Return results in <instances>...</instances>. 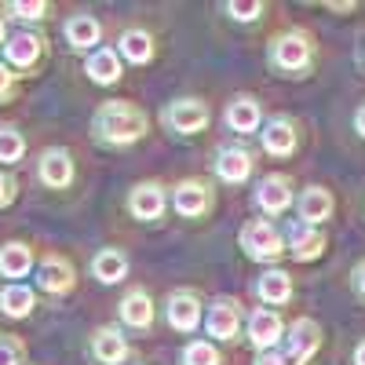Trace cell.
Listing matches in <instances>:
<instances>
[{
    "instance_id": "obj_22",
    "label": "cell",
    "mask_w": 365,
    "mask_h": 365,
    "mask_svg": "<svg viewBox=\"0 0 365 365\" xmlns=\"http://www.w3.org/2000/svg\"><path fill=\"white\" fill-rule=\"evenodd\" d=\"M252 292H256V299L263 303V307H270V311L285 307V303L292 299V278H289V270H282V267H267L259 278H256Z\"/></svg>"
},
{
    "instance_id": "obj_16",
    "label": "cell",
    "mask_w": 365,
    "mask_h": 365,
    "mask_svg": "<svg viewBox=\"0 0 365 365\" xmlns=\"http://www.w3.org/2000/svg\"><path fill=\"white\" fill-rule=\"evenodd\" d=\"M88 354L96 365H125L132 347L125 340V329H117V325H99L96 332H91V340H88Z\"/></svg>"
},
{
    "instance_id": "obj_21",
    "label": "cell",
    "mask_w": 365,
    "mask_h": 365,
    "mask_svg": "<svg viewBox=\"0 0 365 365\" xmlns=\"http://www.w3.org/2000/svg\"><path fill=\"white\" fill-rule=\"evenodd\" d=\"M223 125L237 135H252L263 128V106L256 96H234L223 110Z\"/></svg>"
},
{
    "instance_id": "obj_11",
    "label": "cell",
    "mask_w": 365,
    "mask_h": 365,
    "mask_svg": "<svg viewBox=\"0 0 365 365\" xmlns=\"http://www.w3.org/2000/svg\"><path fill=\"white\" fill-rule=\"evenodd\" d=\"M245 336H249V344L256 347V354H267V351H274V347H282V340H285V322H282L278 311L256 307V311H249V318H245Z\"/></svg>"
},
{
    "instance_id": "obj_8",
    "label": "cell",
    "mask_w": 365,
    "mask_h": 365,
    "mask_svg": "<svg viewBox=\"0 0 365 365\" xmlns=\"http://www.w3.org/2000/svg\"><path fill=\"white\" fill-rule=\"evenodd\" d=\"M241 318H245V307L234 296H216L205 307V332L216 344H230L241 332Z\"/></svg>"
},
{
    "instance_id": "obj_36",
    "label": "cell",
    "mask_w": 365,
    "mask_h": 365,
    "mask_svg": "<svg viewBox=\"0 0 365 365\" xmlns=\"http://www.w3.org/2000/svg\"><path fill=\"white\" fill-rule=\"evenodd\" d=\"M351 289H354L358 299H365V259L354 263V270H351Z\"/></svg>"
},
{
    "instance_id": "obj_33",
    "label": "cell",
    "mask_w": 365,
    "mask_h": 365,
    "mask_svg": "<svg viewBox=\"0 0 365 365\" xmlns=\"http://www.w3.org/2000/svg\"><path fill=\"white\" fill-rule=\"evenodd\" d=\"M22 358H26L22 340H15V336H0V365H22Z\"/></svg>"
},
{
    "instance_id": "obj_35",
    "label": "cell",
    "mask_w": 365,
    "mask_h": 365,
    "mask_svg": "<svg viewBox=\"0 0 365 365\" xmlns=\"http://www.w3.org/2000/svg\"><path fill=\"white\" fill-rule=\"evenodd\" d=\"M15 190H19L15 179H11L8 172H0V208H8V205L15 201Z\"/></svg>"
},
{
    "instance_id": "obj_13",
    "label": "cell",
    "mask_w": 365,
    "mask_h": 365,
    "mask_svg": "<svg viewBox=\"0 0 365 365\" xmlns=\"http://www.w3.org/2000/svg\"><path fill=\"white\" fill-rule=\"evenodd\" d=\"M168 208V190L165 182L158 179H146V182H135L132 194H128V212L139 220V223H158Z\"/></svg>"
},
{
    "instance_id": "obj_32",
    "label": "cell",
    "mask_w": 365,
    "mask_h": 365,
    "mask_svg": "<svg viewBox=\"0 0 365 365\" xmlns=\"http://www.w3.org/2000/svg\"><path fill=\"white\" fill-rule=\"evenodd\" d=\"M8 15L22 19V22H44L48 19V4H44V0H11Z\"/></svg>"
},
{
    "instance_id": "obj_17",
    "label": "cell",
    "mask_w": 365,
    "mask_h": 365,
    "mask_svg": "<svg viewBox=\"0 0 365 365\" xmlns=\"http://www.w3.org/2000/svg\"><path fill=\"white\" fill-rule=\"evenodd\" d=\"M44 48H48V41L37 34V29H22V34L8 37V44H4V63H8L11 70L26 73V70H34L41 58H44Z\"/></svg>"
},
{
    "instance_id": "obj_3",
    "label": "cell",
    "mask_w": 365,
    "mask_h": 365,
    "mask_svg": "<svg viewBox=\"0 0 365 365\" xmlns=\"http://www.w3.org/2000/svg\"><path fill=\"white\" fill-rule=\"evenodd\" d=\"M237 245L245 249V256L252 263H263V267H274L289 249H285V234L274 227V220H249L237 234Z\"/></svg>"
},
{
    "instance_id": "obj_18",
    "label": "cell",
    "mask_w": 365,
    "mask_h": 365,
    "mask_svg": "<svg viewBox=\"0 0 365 365\" xmlns=\"http://www.w3.org/2000/svg\"><path fill=\"white\" fill-rule=\"evenodd\" d=\"M73 154L66 146H48L41 161H37V179L44 182L48 190H66L70 182H73Z\"/></svg>"
},
{
    "instance_id": "obj_1",
    "label": "cell",
    "mask_w": 365,
    "mask_h": 365,
    "mask_svg": "<svg viewBox=\"0 0 365 365\" xmlns=\"http://www.w3.org/2000/svg\"><path fill=\"white\" fill-rule=\"evenodd\" d=\"M146 132H150V113L135 103H125V99L103 103L96 110V117H91V135H96V143H103L110 150L135 146Z\"/></svg>"
},
{
    "instance_id": "obj_4",
    "label": "cell",
    "mask_w": 365,
    "mask_h": 365,
    "mask_svg": "<svg viewBox=\"0 0 365 365\" xmlns=\"http://www.w3.org/2000/svg\"><path fill=\"white\" fill-rule=\"evenodd\" d=\"M208 120H212V110L205 99L197 96H182V99H172L165 103L161 110V125L175 135H201L208 128Z\"/></svg>"
},
{
    "instance_id": "obj_25",
    "label": "cell",
    "mask_w": 365,
    "mask_h": 365,
    "mask_svg": "<svg viewBox=\"0 0 365 365\" xmlns=\"http://www.w3.org/2000/svg\"><path fill=\"white\" fill-rule=\"evenodd\" d=\"M117 55L125 58V63H132V66H146L150 58H154V37H150L146 29L132 26V29H125V34H120Z\"/></svg>"
},
{
    "instance_id": "obj_39",
    "label": "cell",
    "mask_w": 365,
    "mask_h": 365,
    "mask_svg": "<svg viewBox=\"0 0 365 365\" xmlns=\"http://www.w3.org/2000/svg\"><path fill=\"white\" fill-rule=\"evenodd\" d=\"M354 365H365V340L354 347Z\"/></svg>"
},
{
    "instance_id": "obj_19",
    "label": "cell",
    "mask_w": 365,
    "mask_h": 365,
    "mask_svg": "<svg viewBox=\"0 0 365 365\" xmlns=\"http://www.w3.org/2000/svg\"><path fill=\"white\" fill-rule=\"evenodd\" d=\"M117 318H120V325L132 329V332H150V329H154V299H150V292L143 285L128 289L125 299L117 303Z\"/></svg>"
},
{
    "instance_id": "obj_9",
    "label": "cell",
    "mask_w": 365,
    "mask_h": 365,
    "mask_svg": "<svg viewBox=\"0 0 365 365\" xmlns=\"http://www.w3.org/2000/svg\"><path fill=\"white\" fill-rule=\"evenodd\" d=\"M212 205H216V194H212V182L201 179V175L179 179L175 187H172V208L179 212L182 220H201V216H208Z\"/></svg>"
},
{
    "instance_id": "obj_20",
    "label": "cell",
    "mask_w": 365,
    "mask_h": 365,
    "mask_svg": "<svg viewBox=\"0 0 365 365\" xmlns=\"http://www.w3.org/2000/svg\"><path fill=\"white\" fill-rule=\"evenodd\" d=\"M332 212H336V201H332V194H329L325 187L311 182V187L299 190V197H296V220H299V223L322 227V223L332 220Z\"/></svg>"
},
{
    "instance_id": "obj_27",
    "label": "cell",
    "mask_w": 365,
    "mask_h": 365,
    "mask_svg": "<svg viewBox=\"0 0 365 365\" xmlns=\"http://www.w3.org/2000/svg\"><path fill=\"white\" fill-rule=\"evenodd\" d=\"M37 307V292L29 289V285H4L0 289V314H8V318H29Z\"/></svg>"
},
{
    "instance_id": "obj_26",
    "label": "cell",
    "mask_w": 365,
    "mask_h": 365,
    "mask_svg": "<svg viewBox=\"0 0 365 365\" xmlns=\"http://www.w3.org/2000/svg\"><path fill=\"white\" fill-rule=\"evenodd\" d=\"M91 274L103 282V285H117L128 278V256L120 249H99L96 259H91Z\"/></svg>"
},
{
    "instance_id": "obj_7",
    "label": "cell",
    "mask_w": 365,
    "mask_h": 365,
    "mask_svg": "<svg viewBox=\"0 0 365 365\" xmlns=\"http://www.w3.org/2000/svg\"><path fill=\"white\" fill-rule=\"evenodd\" d=\"M256 208L263 212V220H274V216H285V212L296 205V190H292V175L285 172H270L256 182V194H252Z\"/></svg>"
},
{
    "instance_id": "obj_31",
    "label": "cell",
    "mask_w": 365,
    "mask_h": 365,
    "mask_svg": "<svg viewBox=\"0 0 365 365\" xmlns=\"http://www.w3.org/2000/svg\"><path fill=\"white\" fill-rule=\"evenodd\" d=\"M223 11H227L234 22H256V19L267 11V4H263V0H227Z\"/></svg>"
},
{
    "instance_id": "obj_23",
    "label": "cell",
    "mask_w": 365,
    "mask_h": 365,
    "mask_svg": "<svg viewBox=\"0 0 365 365\" xmlns=\"http://www.w3.org/2000/svg\"><path fill=\"white\" fill-rule=\"evenodd\" d=\"M63 34H66V44L73 48V51H96V48H103L99 41H103V22L96 19V15H70L66 19V26H63Z\"/></svg>"
},
{
    "instance_id": "obj_29",
    "label": "cell",
    "mask_w": 365,
    "mask_h": 365,
    "mask_svg": "<svg viewBox=\"0 0 365 365\" xmlns=\"http://www.w3.org/2000/svg\"><path fill=\"white\" fill-rule=\"evenodd\" d=\"M182 365H223V354L212 340H190L182 347Z\"/></svg>"
},
{
    "instance_id": "obj_2",
    "label": "cell",
    "mask_w": 365,
    "mask_h": 365,
    "mask_svg": "<svg viewBox=\"0 0 365 365\" xmlns=\"http://www.w3.org/2000/svg\"><path fill=\"white\" fill-rule=\"evenodd\" d=\"M314 58H318V44H314V37L307 34V29L289 26V29L270 37L267 63L282 77H307L314 70Z\"/></svg>"
},
{
    "instance_id": "obj_28",
    "label": "cell",
    "mask_w": 365,
    "mask_h": 365,
    "mask_svg": "<svg viewBox=\"0 0 365 365\" xmlns=\"http://www.w3.org/2000/svg\"><path fill=\"white\" fill-rule=\"evenodd\" d=\"M29 270H34V249H29L26 241L0 245V274H4V278H26Z\"/></svg>"
},
{
    "instance_id": "obj_37",
    "label": "cell",
    "mask_w": 365,
    "mask_h": 365,
    "mask_svg": "<svg viewBox=\"0 0 365 365\" xmlns=\"http://www.w3.org/2000/svg\"><path fill=\"white\" fill-rule=\"evenodd\" d=\"M252 365H285V361H282L278 347H274V351H267V354H256V361H252Z\"/></svg>"
},
{
    "instance_id": "obj_24",
    "label": "cell",
    "mask_w": 365,
    "mask_h": 365,
    "mask_svg": "<svg viewBox=\"0 0 365 365\" xmlns=\"http://www.w3.org/2000/svg\"><path fill=\"white\" fill-rule=\"evenodd\" d=\"M84 73H88L91 81H96V84H103V88L117 84V81H120V73H125L117 48H96V51H91V55L84 58Z\"/></svg>"
},
{
    "instance_id": "obj_40",
    "label": "cell",
    "mask_w": 365,
    "mask_h": 365,
    "mask_svg": "<svg viewBox=\"0 0 365 365\" xmlns=\"http://www.w3.org/2000/svg\"><path fill=\"white\" fill-rule=\"evenodd\" d=\"M8 44V22H4V15H0V48Z\"/></svg>"
},
{
    "instance_id": "obj_10",
    "label": "cell",
    "mask_w": 365,
    "mask_h": 365,
    "mask_svg": "<svg viewBox=\"0 0 365 365\" xmlns=\"http://www.w3.org/2000/svg\"><path fill=\"white\" fill-rule=\"evenodd\" d=\"M212 168H216L220 182H227V187H241V182H249L252 172H256V154L245 143H230V146H223L216 154Z\"/></svg>"
},
{
    "instance_id": "obj_34",
    "label": "cell",
    "mask_w": 365,
    "mask_h": 365,
    "mask_svg": "<svg viewBox=\"0 0 365 365\" xmlns=\"http://www.w3.org/2000/svg\"><path fill=\"white\" fill-rule=\"evenodd\" d=\"M15 70L0 58V103H8V99H15Z\"/></svg>"
},
{
    "instance_id": "obj_30",
    "label": "cell",
    "mask_w": 365,
    "mask_h": 365,
    "mask_svg": "<svg viewBox=\"0 0 365 365\" xmlns=\"http://www.w3.org/2000/svg\"><path fill=\"white\" fill-rule=\"evenodd\" d=\"M26 154V135L11 125H0V165H15Z\"/></svg>"
},
{
    "instance_id": "obj_12",
    "label": "cell",
    "mask_w": 365,
    "mask_h": 365,
    "mask_svg": "<svg viewBox=\"0 0 365 365\" xmlns=\"http://www.w3.org/2000/svg\"><path fill=\"white\" fill-rule=\"evenodd\" d=\"M77 285V270L66 256H58V252H48L41 263H37V289L44 296H70Z\"/></svg>"
},
{
    "instance_id": "obj_5",
    "label": "cell",
    "mask_w": 365,
    "mask_h": 365,
    "mask_svg": "<svg viewBox=\"0 0 365 365\" xmlns=\"http://www.w3.org/2000/svg\"><path fill=\"white\" fill-rule=\"evenodd\" d=\"M318 351H322V325L314 318H296L285 329V340L278 347L285 365H307Z\"/></svg>"
},
{
    "instance_id": "obj_41",
    "label": "cell",
    "mask_w": 365,
    "mask_h": 365,
    "mask_svg": "<svg viewBox=\"0 0 365 365\" xmlns=\"http://www.w3.org/2000/svg\"><path fill=\"white\" fill-rule=\"evenodd\" d=\"M132 365H143V361H132Z\"/></svg>"
},
{
    "instance_id": "obj_6",
    "label": "cell",
    "mask_w": 365,
    "mask_h": 365,
    "mask_svg": "<svg viewBox=\"0 0 365 365\" xmlns=\"http://www.w3.org/2000/svg\"><path fill=\"white\" fill-rule=\"evenodd\" d=\"M165 318L175 332L182 336H190L205 325V299L197 289H172L168 299H165Z\"/></svg>"
},
{
    "instance_id": "obj_38",
    "label": "cell",
    "mask_w": 365,
    "mask_h": 365,
    "mask_svg": "<svg viewBox=\"0 0 365 365\" xmlns=\"http://www.w3.org/2000/svg\"><path fill=\"white\" fill-rule=\"evenodd\" d=\"M354 132H358V135L365 139V103H361V106L354 110Z\"/></svg>"
},
{
    "instance_id": "obj_15",
    "label": "cell",
    "mask_w": 365,
    "mask_h": 365,
    "mask_svg": "<svg viewBox=\"0 0 365 365\" xmlns=\"http://www.w3.org/2000/svg\"><path fill=\"white\" fill-rule=\"evenodd\" d=\"M325 245H329V237H325L322 227H311V223L292 220L289 230H285V249H289V256H292L296 263H314V259H322Z\"/></svg>"
},
{
    "instance_id": "obj_14",
    "label": "cell",
    "mask_w": 365,
    "mask_h": 365,
    "mask_svg": "<svg viewBox=\"0 0 365 365\" xmlns=\"http://www.w3.org/2000/svg\"><path fill=\"white\" fill-rule=\"evenodd\" d=\"M259 146H263V154H270V158H292L296 146H299V125L289 113L270 117L263 125V132H259Z\"/></svg>"
}]
</instances>
